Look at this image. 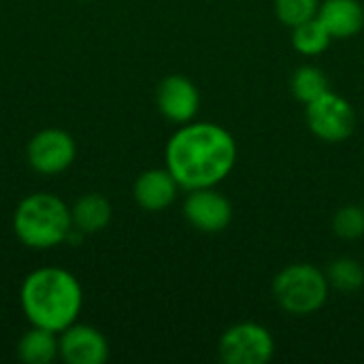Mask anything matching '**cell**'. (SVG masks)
Masks as SVG:
<instances>
[{"instance_id": "6", "label": "cell", "mask_w": 364, "mask_h": 364, "mask_svg": "<svg viewBox=\"0 0 364 364\" xmlns=\"http://www.w3.org/2000/svg\"><path fill=\"white\" fill-rule=\"evenodd\" d=\"M305 122L320 141L341 143L356 130V111L343 96L328 90L305 105Z\"/></svg>"}, {"instance_id": "3", "label": "cell", "mask_w": 364, "mask_h": 364, "mask_svg": "<svg viewBox=\"0 0 364 364\" xmlns=\"http://www.w3.org/2000/svg\"><path fill=\"white\" fill-rule=\"evenodd\" d=\"M13 230L26 247L51 250L68 239L73 215L60 196L36 192L26 196L15 209Z\"/></svg>"}, {"instance_id": "13", "label": "cell", "mask_w": 364, "mask_h": 364, "mask_svg": "<svg viewBox=\"0 0 364 364\" xmlns=\"http://www.w3.org/2000/svg\"><path fill=\"white\" fill-rule=\"evenodd\" d=\"M70 215H73V228H77L83 235H94L109 226L111 205L100 194H85L73 205Z\"/></svg>"}, {"instance_id": "1", "label": "cell", "mask_w": 364, "mask_h": 364, "mask_svg": "<svg viewBox=\"0 0 364 364\" xmlns=\"http://www.w3.org/2000/svg\"><path fill=\"white\" fill-rule=\"evenodd\" d=\"M164 160L179 188H215L237 164V141L220 124L188 122L168 139Z\"/></svg>"}, {"instance_id": "14", "label": "cell", "mask_w": 364, "mask_h": 364, "mask_svg": "<svg viewBox=\"0 0 364 364\" xmlns=\"http://www.w3.org/2000/svg\"><path fill=\"white\" fill-rule=\"evenodd\" d=\"M17 356L26 364H49L60 356L55 333L32 326L17 343Z\"/></svg>"}, {"instance_id": "8", "label": "cell", "mask_w": 364, "mask_h": 364, "mask_svg": "<svg viewBox=\"0 0 364 364\" xmlns=\"http://www.w3.org/2000/svg\"><path fill=\"white\" fill-rule=\"evenodd\" d=\"M183 215L196 230L215 235L226 230L232 222V205L215 188H198L190 190V194L186 196Z\"/></svg>"}, {"instance_id": "10", "label": "cell", "mask_w": 364, "mask_h": 364, "mask_svg": "<svg viewBox=\"0 0 364 364\" xmlns=\"http://www.w3.org/2000/svg\"><path fill=\"white\" fill-rule=\"evenodd\" d=\"M60 358L68 364H105L109 343L100 331L87 324H70L58 337Z\"/></svg>"}, {"instance_id": "4", "label": "cell", "mask_w": 364, "mask_h": 364, "mask_svg": "<svg viewBox=\"0 0 364 364\" xmlns=\"http://www.w3.org/2000/svg\"><path fill=\"white\" fill-rule=\"evenodd\" d=\"M328 290L331 284L326 273L307 262L288 264L273 279L275 303L296 318L318 314L328 301Z\"/></svg>"}, {"instance_id": "17", "label": "cell", "mask_w": 364, "mask_h": 364, "mask_svg": "<svg viewBox=\"0 0 364 364\" xmlns=\"http://www.w3.org/2000/svg\"><path fill=\"white\" fill-rule=\"evenodd\" d=\"M326 279L333 288L341 292H356L364 286V269L363 264L354 258H337L326 269Z\"/></svg>"}, {"instance_id": "11", "label": "cell", "mask_w": 364, "mask_h": 364, "mask_svg": "<svg viewBox=\"0 0 364 364\" xmlns=\"http://www.w3.org/2000/svg\"><path fill=\"white\" fill-rule=\"evenodd\" d=\"M179 183L168 168H149L141 173L134 181V200L145 211H164L177 198Z\"/></svg>"}, {"instance_id": "15", "label": "cell", "mask_w": 364, "mask_h": 364, "mask_svg": "<svg viewBox=\"0 0 364 364\" xmlns=\"http://www.w3.org/2000/svg\"><path fill=\"white\" fill-rule=\"evenodd\" d=\"M290 90H292V96L296 100L307 105V102L320 98L322 94H326L331 90V83H328L326 73L320 66L307 64V66H301L292 73Z\"/></svg>"}, {"instance_id": "7", "label": "cell", "mask_w": 364, "mask_h": 364, "mask_svg": "<svg viewBox=\"0 0 364 364\" xmlns=\"http://www.w3.org/2000/svg\"><path fill=\"white\" fill-rule=\"evenodd\" d=\"M26 156H28V164L36 173L58 175L73 164L77 156V147L66 130L45 128L30 139Z\"/></svg>"}, {"instance_id": "9", "label": "cell", "mask_w": 364, "mask_h": 364, "mask_svg": "<svg viewBox=\"0 0 364 364\" xmlns=\"http://www.w3.org/2000/svg\"><path fill=\"white\" fill-rule=\"evenodd\" d=\"M156 102L160 113L173 124H188L200 109L198 87L183 75H168L156 90Z\"/></svg>"}, {"instance_id": "19", "label": "cell", "mask_w": 364, "mask_h": 364, "mask_svg": "<svg viewBox=\"0 0 364 364\" xmlns=\"http://www.w3.org/2000/svg\"><path fill=\"white\" fill-rule=\"evenodd\" d=\"M333 230L339 239L354 241L364 237V207L360 205H346L337 209L333 218Z\"/></svg>"}, {"instance_id": "2", "label": "cell", "mask_w": 364, "mask_h": 364, "mask_svg": "<svg viewBox=\"0 0 364 364\" xmlns=\"http://www.w3.org/2000/svg\"><path fill=\"white\" fill-rule=\"evenodd\" d=\"M21 309L32 326L60 335L75 324L83 307V290L73 273L58 267L32 271L19 292Z\"/></svg>"}, {"instance_id": "12", "label": "cell", "mask_w": 364, "mask_h": 364, "mask_svg": "<svg viewBox=\"0 0 364 364\" xmlns=\"http://www.w3.org/2000/svg\"><path fill=\"white\" fill-rule=\"evenodd\" d=\"M318 19L333 38H352L364 28V9L358 0H322Z\"/></svg>"}, {"instance_id": "18", "label": "cell", "mask_w": 364, "mask_h": 364, "mask_svg": "<svg viewBox=\"0 0 364 364\" xmlns=\"http://www.w3.org/2000/svg\"><path fill=\"white\" fill-rule=\"evenodd\" d=\"M320 4L322 0H275V15L284 26L296 28L303 21L318 17Z\"/></svg>"}, {"instance_id": "5", "label": "cell", "mask_w": 364, "mask_h": 364, "mask_svg": "<svg viewBox=\"0 0 364 364\" xmlns=\"http://www.w3.org/2000/svg\"><path fill=\"white\" fill-rule=\"evenodd\" d=\"M218 354L226 364H267L275 354V339L258 322H239L224 331Z\"/></svg>"}, {"instance_id": "16", "label": "cell", "mask_w": 364, "mask_h": 364, "mask_svg": "<svg viewBox=\"0 0 364 364\" xmlns=\"http://www.w3.org/2000/svg\"><path fill=\"white\" fill-rule=\"evenodd\" d=\"M333 36L324 28V23L314 17L292 28V47L303 55H320L328 49Z\"/></svg>"}]
</instances>
